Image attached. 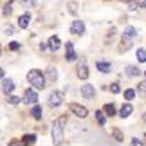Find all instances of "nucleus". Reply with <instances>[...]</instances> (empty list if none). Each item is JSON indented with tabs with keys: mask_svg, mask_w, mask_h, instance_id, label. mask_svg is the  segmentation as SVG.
I'll return each mask as SVG.
<instances>
[{
	"mask_svg": "<svg viewBox=\"0 0 146 146\" xmlns=\"http://www.w3.org/2000/svg\"><path fill=\"white\" fill-rule=\"evenodd\" d=\"M65 123H67L65 115H61L60 119L54 121V125H52V143H54V146L63 144V126H65Z\"/></svg>",
	"mask_w": 146,
	"mask_h": 146,
	"instance_id": "obj_1",
	"label": "nucleus"
},
{
	"mask_svg": "<svg viewBox=\"0 0 146 146\" xmlns=\"http://www.w3.org/2000/svg\"><path fill=\"white\" fill-rule=\"evenodd\" d=\"M27 81H29L35 88H38V90H43V88H45V76H43V72L38 70V69H33V70L27 72Z\"/></svg>",
	"mask_w": 146,
	"mask_h": 146,
	"instance_id": "obj_2",
	"label": "nucleus"
},
{
	"mask_svg": "<svg viewBox=\"0 0 146 146\" xmlns=\"http://www.w3.org/2000/svg\"><path fill=\"white\" fill-rule=\"evenodd\" d=\"M76 72H78V78H80V80H87V78H88V67H87V61L85 60H80V61H78Z\"/></svg>",
	"mask_w": 146,
	"mask_h": 146,
	"instance_id": "obj_3",
	"label": "nucleus"
},
{
	"mask_svg": "<svg viewBox=\"0 0 146 146\" xmlns=\"http://www.w3.org/2000/svg\"><path fill=\"white\" fill-rule=\"evenodd\" d=\"M70 112H72V114H74L76 117H80V119H83V117H87V115H88V110L85 108V106L76 105V103H72V105H70Z\"/></svg>",
	"mask_w": 146,
	"mask_h": 146,
	"instance_id": "obj_4",
	"label": "nucleus"
},
{
	"mask_svg": "<svg viewBox=\"0 0 146 146\" xmlns=\"http://www.w3.org/2000/svg\"><path fill=\"white\" fill-rule=\"evenodd\" d=\"M70 33L76 35V36H81L83 33H85V22H81V20L72 22V24H70Z\"/></svg>",
	"mask_w": 146,
	"mask_h": 146,
	"instance_id": "obj_5",
	"label": "nucleus"
},
{
	"mask_svg": "<svg viewBox=\"0 0 146 146\" xmlns=\"http://www.w3.org/2000/svg\"><path fill=\"white\" fill-rule=\"evenodd\" d=\"M38 101V94L35 88H27V90L24 92V103H29V105H36Z\"/></svg>",
	"mask_w": 146,
	"mask_h": 146,
	"instance_id": "obj_6",
	"label": "nucleus"
},
{
	"mask_svg": "<svg viewBox=\"0 0 146 146\" xmlns=\"http://www.w3.org/2000/svg\"><path fill=\"white\" fill-rule=\"evenodd\" d=\"M81 96L83 98H87V99H92L94 96H96V88H94V85H88V83H87V85H83L81 87Z\"/></svg>",
	"mask_w": 146,
	"mask_h": 146,
	"instance_id": "obj_7",
	"label": "nucleus"
},
{
	"mask_svg": "<svg viewBox=\"0 0 146 146\" xmlns=\"http://www.w3.org/2000/svg\"><path fill=\"white\" fill-rule=\"evenodd\" d=\"M135 35H137V31L133 29V27H126L125 33H123V43H126V45H130V47H132L130 40H132V38L135 36Z\"/></svg>",
	"mask_w": 146,
	"mask_h": 146,
	"instance_id": "obj_8",
	"label": "nucleus"
},
{
	"mask_svg": "<svg viewBox=\"0 0 146 146\" xmlns=\"http://www.w3.org/2000/svg\"><path fill=\"white\" fill-rule=\"evenodd\" d=\"M61 101H63V94H61V92H52V94L49 96V103H50V106H60Z\"/></svg>",
	"mask_w": 146,
	"mask_h": 146,
	"instance_id": "obj_9",
	"label": "nucleus"
},
{
	"mask_svg": "<svg viewBox=\"0 0 146 146\" xmlns=\"http://www.w3.org/2000/svg\"><path fill=\"white\" fill-rule=\"evenodd\" d=\"M65 49H67V56H65V58L69 60V61H74L78 58V56H76V50H74V43H72V42H67L65 43Z\"/></svg>",
	"mask_w": 146,
	"mask_h": 146,
	"instance_id": "obj_10",
	"label": "nucleus"
},
{
	"mask_svg": "<svg viewBox=\"0 0 146 146\" xmlns=\"http://www.w3.org/2000/svg\"><path fill=\"white\" fill-rule=\"evenodd\" d=\"M15 81L13 80H2V92L4 94H11V92H13L15 90Z\"/></svg>",
	"mask_w": 146,
	"mask_h": 146,
	"instance_id": "obj_11",
	"label": "nucleus"
},
{
	"mask_svg": "<svg viewBox=\"0 0 146 146\" xmlns=\"http://www.w3.org/2000/svg\"><path fill=\"white\" fill-rule=\"evenodd\" d=\"M47 47H49L50 50H54V52H56V50L61 47L60 38H58V36H50V38H49V42H47Z\"/></svg>",
	"mask_w": 146,
	"mask_h": 146,
	"instance_id": "obj_12",
	"label": "nucleus"
},
{
	"mask_svg": "<svg viewBox=\"0 0 146 146\" xmlns=\"http://www.w3.org/2000/svg\"><path fill=\"white\" fill-rule=\"evenodd\" d=\"M132 112H133V106H132L130 103H125V105L121 106V110H119V117H123V119H126V117L130 115Z\"/></svg>",
	"mask_w": 146,
	"mask_h": 146,
	"instance_id": "obj_13",
	"label": "nucleus"
},
{
	"mask_svg": "<svg viewBox=\"0 0 146 146\" xmlns=\"http://www.w3.org/2000/svg\"><path fill=\"white\" fill-rule=\"evenodd\" d=\"M96 69L99 72H103V74H108V72L112 70V65L108 63V61H98V63H96Z\"/></svg>",
	"mask_w": 146,
	"mask_h": 146,
	"instance_id": "obj_14",
	"label": "nucleus"
},
{
	"mask_svg": "<svg viewBox=\"0 0 146 146\" xmlns=\"http://www.w3.org/2000/svg\"><path fill=\"white\" fill-rule=\"evenodd\" d=\"M29 24H31V15H29V13L22 15L20 18H18V25L22 27V29H27V27H29Z\"/></svg>",
	"mask_w": 146,
	"mask_h": 146,
	"instance_id": "obj_15",
	"label": "nucleus"
},
{
	"mask_svg": "<svg viewBox=\"0 0 146 146\" xmlns=\"http://www.w3.org/2000/svg\"><path fill=\"white\" fill-rule=\"evenodd\" d=\"M22 143H24L25 146H33L36 143V135H35V133H25V135L22 137Z\"/></svg>",
	"mask_w": 146,
	"mask_h": 146,
	"instance_id": "obj_16",
	"label": "nucleus"
},
{
	"mask_svg": "<svg viewBox=\"0 0 146 146\" xmlns=\"http://www.w3.org/2000/svg\"><path fill=\"white\" fill-rule=\"evenodd\" d=\"M31 115L35 117V119H42V115H43L42 106L40 105H35V106H33V110H31Z\"/></svg>",
	"mask_w": 146,
	"mask_h": 146,
	"instance_id": "obj_17",
	"label": "nucleus"
},
{
	"mask_svg": "<svg viewBox=\"0 0 146 146\" xmlns=\"http://www.w3.org/2000/svg\"><path fill=\"white\" fill-rule=\"evenodd\" d=\"M126 74L128 76H139V74H141V70H139L135 65H128L126 67Z\"/></svg>",
	"mask_w": 146,
	"mask_h": 146,
	"instance_id": "obj_18",
	"label": "nucleus"
},
{
	"mask_svg": "<svg viewBox=\"0 0 146 146\" xmlns=\"http://www.w3.org/2000/svg\"><path fill=\"white\" fill-rule=\"evenodd\" d=\"M47 78L50 81H56V78H58V70H56L54 67H49V69H47Z\"/></svg>",
	"mask_w": 146,
	"mask_h": 146,
	"instance_id": "obj_19",
	"label": "nucleus"
},
{
	"mask_svg": "<svg viewBox=\"0 0 146 146\" xmlns=\"http://www.w3.org/2000/svg\"><path fill=\"white\" fill-rule=\"evenodd\" d=\"M103 112H105V115H115V106L112 103H108V105H105Z\"/></svg>",
	"mask_w": 146,
	"mask_h": 146,
	"instance_id": "obj_20",
	"label": "nucleus"
},
{
	"mask_svg": "<svg viewBox=\"0 0 146 146\" xmlns=\"http://www.w3.org/2000/svg\"><path fill=\"white\" fill-rule=\"evenodd\" d=\"M96 121L99 123V125H105V123H106V115H105V112H101V110L96 112Z\"/></svg>",
	"mask_w": 146,
	"mask_h": 146,
	"instance_id": "obj_21",
	"label": "nucleus"
},
{
	"mask_svg": "<svg viewBox=\"0 0 146 146\" xmlns=\"http://www.w3.org/2000/svg\"><path fill=\"white\" fill-rule=\"evenodd\" d=\"M11 13H13V0H9V2L4 5V16H9Z\"/></svg>",
	"mask_w": 146,
	"mask_h": 146,
	"instance_id": "obj_22",
	"label": "nucleus"
},
{
	"mask_svg": "<svg viewBox=\"0 0 146 146\" xmlns=\"http://www.w3.org/2000/svg\"><path fill=\"white\" fill-rule=\"evenodd\" d=\"M137 60L141 63H146V49H137Z\"/></svg>",
	"mask_w": 146,
	"mask_h": 146,
	"instance_id": "obj_23",
	"label": "nucleus"
},
{
	"mask_svg": "<svg viewBox=\"0 0 146 146\" xmlns=\"http://www.w3.org/2000/svg\"><path fill=\"white\" fill-rule=\"evenodd\" d=\"M133 98H135V90H132V88H126V90H125V99H126V101H132Z\"/></svg>",
	"mask_w": 146,
	"mask_h": 146,
	"instance_id": "obj_24",
	"label": "nucleus"
},
{
	"mask_svg": "<svg viewBox=\"0 0 146 146\" xmlns=\"http://www.w3.org/2000/svg\"><path fill=\"white\" fill-rule=\"evenodd\" d=\"M112 135L115 137V141H119V143L123 141V132L119 130V128H114V132H112Z\"/></svg>",
	"mask_w": 146,
	"mask_h": 146,
	"instance_id": "obj_25",
	"label": "nucleus"
},
{
	"mask_svg": "<svg viewBox=\"0 0 146 146\" xmlns=\"http://www.w3.org/2000/svg\"><path fill=\"white\" fill-rule=\"evenodd\" d=\"M110 92H112V94H119V92H121L119 83H112V85H110Z\"/></svg>",
	"mask_w": 146,
	"mask_h": 146,
	"instance_id": "obj_26",
	"label": "nucleus"
},
{
	"mask_svg": "<svg viewBox=\"0 0 146 146\" xmlns=\"http://www.w3.org/2000/svg\"><path fill=\"white\" fill-rule=\"evenodd\" d=\"M137 92L141 94V96H144V94H146V83H139V85H137Z\"/></svg>",
	"mask_w": 146,
	"mask_h": 146,
	"instance_id": "obj_27",
	"label": "nucleus"
},
{
	"mask_svg": "<svg viewBox=\"0 0 146 146\" xmlns=\"http://www.w3.org/2000/svg\"><path fill=\"white\" fill-rule=\"evenodd\" d=\"M7 103H9V105H18V103H20V98H16V96H9Z\"/></svg>",
	"mask_w": 146,
	"mask_h": 146,
	"instance_id": "obj_28",
	"label": "nucleus"
},
{
	"mask_svg": "<svg viewBox=\"0 0 146 146\" xmlns=\"http://www.w3.org/2000/svg\"><path fill=\"white\" fill-rule=\"evenodd\" d=\"M69 11H70V15H76V11H78V4H76V2H70V4H69Z\"/></svg>",
	"mask_w": 146,
	"mask_h": 146,
	"instance_id": "obj_29",
	"label": "nucleus"
},
{
	"mask_svg": "<svg viewBox=\"0 0 146 146\" xmlns=\"http://www.w3.org/2000/svg\"><path fill=\"white\" fill-rule=\"evenodd\" d=\"M22 4L25 7H33V5H36V0H22Z\"/></svg>",
	"mask_w": 146,
	"mask_h": 146,
	"instance_id": "obj_30",
	"label": "nucleus"
},
{
	"mask_svg": "<svg viewBox=\"0 0 146 146\" xmlns=\"http://www.w3.org/2000/svg\"><path fill=\"white\" fill-rule=\"evenodd\" d=\"M9 49H11V50H18V49H20V43H18V42H11V43H9Z\"/></svg>",
	"mask_w": 146,
	"mask_h": 146,
	"instance_id": "obj_31",
	"label": "nucleus"
},
{
	"mask_svg": "<svg viewBox=\"0 0 146 146\" xmlns=\"http://www.w3.org/2000/svg\"><path fill=\"white\" fill-rule=\"evenodd\" d=\"M15 31H16V29H15L13 25H7V27H5V35H13Z\"/></svg>",
	"mask_w": 146,
	"mask_h": 146,
	"instance_id": "obj_32",
	"label": "nucleus"
},
{
	"mask_svg": "<svg viewBox=\"0 0 146 146\" xmlns=\"http://www.w3.org/2000/svg\"><path fill=\"white\" fill-rule=\"evenodd\" d=\"M132 146H144V144L139 141V139H132Z\"/></svg>",
	"mask_w": 146,
	"mask_h": 146,
	"instance_id": "obj_33",
	"label": "nucleus"
},
{
	"mask_svg": "<svg viewBox=\"0 0 146 146\" xmlns=\"http://www.w3.org/2000/svg\"><path fill=\"white\" fill-rule=\"evenodd\" d=\"M137 4H139V7H141V9L146 7V0H137Z\"/></svg>",
	"mask_w": 146,
	"mask_h": 146,
	"instance_id": "obj_34",
	"label": "nucleus"
},
{
	"mask_svg": "<svg viewBox=\"0 0 146 146\" xmlns=\"http://www.w3.org/2000/svg\"><path fill=\"white\" fill-rule=\"evenodd\" d=\"M7 146H20V144H18V141H11Z\"/></svg>",
	"mask_w": 146,
	"mask_h": 146,
	"instance_id": "obj_35",
	"label": "nucleus"
},
{
	"mask_svg": "<svg viewBox=\"0 0 146 146\" xmlns=\"http://www.w3.org/2000/svg\"><path fill=\"white\" fill-rule=\"evenodd\" d=\"M40 49H42V50H45V49H47V43H43V42H42V43H40Z\"/></svg>",
	"mask_w": 146,
	"mask_h": 146,
	"instance_id": "obj_36",
	"label": "nucleus"
},
{
	"mask_svg": "<svg viewBox=\"0 0 146 146\" xmlns=\"http://www.w3.org/2000/svg\"><path fill=\"white\" fill-rule=\"evenodd\" d=\"M0 80H4V69L0 67Z\"/></svg>",
	"mask_w": 146,
	"mask_h": 146,
	"instance_id": "obj_37",
	"label": "nucleus"
},
{
	"mask_svg": "<svg viewBox=\"0 0 146 146\" xmlns=\"http://www.w3.org/2000/svg\"><path fill=\"white\" fill-rule=\"evenodd\" d=\"M0 52H2V45H0Z\"/></svg>",
	"mask_w": 146,
	"mask_h": 146,
	"instance_id": "obj_38",
	"label": "nucleus"
},
{
	"mask_svg": "<svg viewBox=\"0 0 146 146\" xmlns=\"http://www.w3.org/2000/svg\"><path fill=\"white\" fill-rule=\"evenodd\" d=\"M144 121H146V114H144Z\"/></svg>",
	"mask_w": 146,
	"mask_h": 146,
	"instance_id": "obj_39",
	"label": "nucleus"
}]
</instances>
